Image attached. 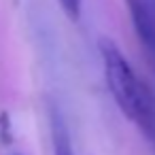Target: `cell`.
<instances>
[{"mask_svg":"<svg viewBox=\"0 0 155 155\" xmlns=\"http://www.w3.org/2000/svg\"><path fill=\"white\" fill-rule=\"evenodd\" d=\"M60 9L64 11V15L70 21H79L81 19V9H83V0H58Z\"/></svg>","mask_w":155,"mask_h":155,"instance_id":"obj_3","label":"cell"},{"mask_svg":"<svg viewBox=\"0 0 155 155\" xmlns=\"http://www.w3.org/2000/svg\"><path fill=\"white\" fill-rule=\"evenodd\" d=\"M102 64H104V77L108 83V89L121 108V113L134 121L147 138L155 142V96L147 87L142 79L134 72V68L127 64L125 55L119 51V47L104 38L100 43Z\"/></svg>","mask_w":155,"mask_h":155,"instance_id":"obj_1","label":"cell"},{"mask_svg":"<svg viewBox=\"0 0 155 155\" xmlns=\"http://www.w3.org/2000/svg\"><path fill=\"white\" fill-rule=\"evenodd\" d=\"M51 136H53V151H55V155H74L72 153V144H70V136H68V130H66V123L58 115V110H51Z\"/></svg>","mask_w":155,"mask_h":155,"instance_id":"obj_2","label":"cell"}]
</instances>
